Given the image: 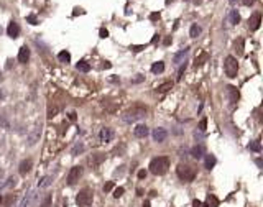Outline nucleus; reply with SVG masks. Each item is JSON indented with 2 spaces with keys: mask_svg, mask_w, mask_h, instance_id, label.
I'll list each match as a JSON object with an SVG mask.
<instances>
[{
  "mask_svg": "<svg viewBox=\"0 0 263 207\" xmlns=\"http://www.w3.org/2000/svg\"><path fill=\"white\" fill-rule=\"evenodd\" d=\"M2 99H3V90L0 89V100H2Z\"/></svg>",
  "mask_w": 263,
  "mask_h": 207,
  "instance_id": "864d4df0",
  "label": "nucleus"
},
{
  "mask_svg": "<svg viewBox=\"0 0 263 207\" xmlns=\"http://www.w3.org/2000/svg\"><path fill=\"white\" fill-rule=\"evenodd\" d=\"M30 61V48L28 46H22L18 51V62H22V64H26V62Z\"/></svg>",
  "mask_w": 263,
  "mask_h": 207,
  "instance_id": "f8f14e48",
  "label": "nucleus"
},
{
  "mask_svg": "<svg viewBox=\"0 0 263 207\" xmlns=\"http://www.w3.org/2000/svg\"><path fill=\"white\" fill-rule=\"evenodd\" d=\"M216 163H217V160H216V156H214V155H206L204 164H206V168H207V169H212V168L216 166Z\"/></svg>",
  "mask_w": 263,
  "mask_h": 207,
  "instance_id": "412c9836",
  "label": "nucleus"
},
{
  "mask_svg": "<svg viewBox=\"0 0 263 207\" xmlns=\"http://www.w3.org/2000/svg\"><path fill=\"white\" fill-rule=\"evenodd\" d=\"M130 50H132V51H135V53H138V51L145 50V44H138V46H130Z\"/></svg>",
  "mask_w": 263,
  "mask_h": 207,
  "instance_id": "79ce46f5",
  "label": "nucleus"
},
{
  "mask_svg": "<svg viewBox=\"0 0 263 207\" xmlns=\"http://www.w3.org/2000/svg\"><path fill=\"white\" fill-rule=\"evenodd\" d=\"M188 54H189V48L181 50L179 53H176V54L173 56V62H174V64H181V62H184L186 58H188Z\"/></svg>",
  "mask_w": 263,
  "mask_h": 207,
  "instance_id": "ddd939ff",
  "label": "nucleus"
},
{
  "mask_svg": "<svg viewBox=\"0 0 263 207\" xmlns=\"http://www.w3.org/2000/svg\"><path fill=\"white\" fill-rule=\"evenodd\" d=\"M248 150H250V151H255V153H260V151H261L260 140H255V142H252L250 145H248Z\"/></svg>",
  "mask_w": 263,
  "mask_h": 207,
  "instance_id": "bb28decb",
  "label": "nucleus"
},
{
  "mask_svg": "<svg viewBox=\"0 0 263 207\" xmlns=\"http://www.w3.org/2000/svg\"><path fill=\"white\" fill-rule=\"evenodd\" d=\"M58 59H59V62H64V64H68V62H71V53L69 51H61L58 54Z\"/></svg>",
  "mask_w": 263,
  "mask_h": 207,
  "instance_id": "aec40b11",
  "label": "nucleus"
},
{
  "mask_svg": "<svg viewBox=\"0 0 263 207\" xmlns=\"http://www.w3.org/2000/svg\"><path fill=\"white\" fill-rule=\"evenodd\" d=\"M92 199H94V192L89 187H84L79 191L78 197H76V204L79 207H89L92 204Z\"/></svg>",
  "mask_w": 263,
  "mask_h": 207,
  "instance_id": "20e7f679",
  "label": "nucleus"
},
{
  "mask_svg": "<svg viewBox=\"0 0 263 207\" xmlns=\"http://www.w3.org/2000/svg\"><path fill=\"white\" fill-rule=\"evenodd\" d=\"M58 110H59L58 107H53V108L50 107V108H48V118H53L56 114H58Z\"/></svg>",
  "mask_w": 263,
  "mask_h": 207,
  "instance_id": "f704fd0d",
  "label": "nucleus"
},
{
  "mask_svg": "<svg viewBox=\"0 0 263 207\" xmlns=\"http://www.w3.org/2000/svg\"><path fill=\"white\" fill-rule=\"evenodd\" d=\"M163 71H164V62L163 61H158V62H155V64L151 66V72L153 74H161Z\"/></svg>",
  "mask_w": 263,
  "mask_h": 207,
  "instance_id": "4be33fe9",
  "label": "nucleus"
},
{
  "mask_svg": "<svg viewBox=\"0 0 263 207\" xmlns=\"http://www.w3.org/2000/svg\"><path fill=\"white\" fill-rule=\"evenodd\" d=\"M207 59H209V54H207V53H206V51H202L201 54H199L197 58H196V62H194V66H196V68H199V66H202V64H204L206 61H207Z\"/></svg>",
  "mask_w": 263,
  "mask_h": 207,
  "instance_id": "6ab92c4d",
  "label": "nucleus"
},
{
  "mask_svg": "<svg viewBox=\"0 0 263 207\" xmlns=\"http://www.w3.org/2000/svg\"><path fill=\"white\" fill-rule=\"evenodd\" d=\"M166 136H168V132L164 128L158 127V128L153 130V140H155L156 143H163L164 140H166Z\"/></svg>",
  "mask_w": 263,
  "mask_h": 207,
  "instance_id": "9d476101",
  "label": "nucleus"
},
{
  "mask_svg": "<svg viewBox=\"0 0 263 207\" xmlns=\"http://www.w3.org/2000/svg\"><path fill=\"white\" fill-rule=\"evenodd\" d=\"M26 22L30 23V25H38V20H36V17H35V15H28L26 17Z\"/></svg>",
  "mask_w": 263,
  "mask_h": 207,
  "instance_id": "e433bc0d",
  "label": "nucleus"
},
{
  "mask_svg": "<svg viewBox=\"0 0 263 207\" xmlns=\"http://www.w3.org/2000/svg\"><path fill=\"white\" fill-rule=\"evenodd\" d=\"M40 136H41V125H36V127L31 128V132L28 133L26 136V145L28 146H33L40 142Z\"/></svg>",
  "mask_w": 263,
  "mask_h": 207,
  "instance_id": "423d86ee",
  "label": "nucleus"
},
{
  "mask_svg": "<svg viewBox=\"0 0 263 207\" xmlns=\"http://www.w3.org/2000/svg\"><path fill=\"white\" fill-rule=\"evenodd\" d=\"M138 178H140V179H145V178H146V171L145 169H140L138 171Z\"/></svg>",
  "mask_w": 263,
  "mask_h": 207,
  "instance_id": "a18cd8bd",
  "label": "nucleus"
},
{
  "mask_svg": "<svg viewBox=\"0 0 263 207\" xmlns=\"http://www.w3.org/2000/svg\"><path fill=\"white\" fill-rule=\"evenodd\" d=\"M184 71H186V62H184V66H181V68L178 69V81H181V78H183V74H184Z\"/></svg>",
  "mask_w": 263,
  "mask_h": 207,
  "instance_id": "58836bf2",
  "label": "nucleus"
},
{
  "mask_svg": "<svg viewBox=\"0 0 263 207\" xmlns=\"http://www.w3.org/2000/svg\"><path fill=\"white\" fill-rule=\"evenodd\" d=\"M170 168V158L168 156H156L150 161V171L156 176H161L164 174Z\"/></svg>",
  "mask_w": 263,
  "mask_h": 207,
  "instance_id": "f03ea898",
  "label": "nucleus"
},
{
  "mask_svg": "<svg viewBox=\"0 0 263 207\" xmlns=\"http://www.w3.org/2000/svg\"><path fill=\"white\" fill-rule=\"evenodd\" d=\"M146 115V107H142V105H135V107L128 108L122 114V122L124 123H135V122L142 120L143 117Z\"/></svg>",
  "mask_w": 263,
  "mask_h": 207,
  "instance_id": "f257e3e1",
  "label": "nucleus"
},
{
  "mask_svg": "<svg viewBox=\"0 0 263 207\" xmlns=\"http://www.w3.org/2000/svg\"><path fill=\"white\" fill-rule=\"evenodd\" d=\"M136 196H143V189H142V187L136 189Z\"/></svg>",
  "mask_w": 263,
  "mask_h": 207,
  "instance_id": "8fccbe9b",
  "label": "nucleus"
},
{
  "mask_svg": "<svg viewBox=\"0 0 263 207\" xmlns=\"http://www.w3.org/2000/svg\"><path fill=\"white\" fill-rule=\"evenodd\" d=\"M150 20H151V22H156V20H160V12H153L151 15H150Z\"/></svg>",
  "mask_w": 263,
  "mask_h": 207,
  "instance_id": "a19ab883",
  "label": "nucleus"
},
{
  "mask_svg": "<svg viewBox=\"0 0 263 207\" xmlns=\"http://www.w3.org/2000/svg\"><path fill=\"white\" fill-rule=\"evenodd\" d=\"M143 81H145V76L143 74H136V78L132 79V84H140V82H143Z\"/></svg>",
  "mask_w": 263,
  "mask_h": 207,
  "instance_id": "72a5a7b5",
  "label": "nucleus"
},
{
  "mask_svg": "<svg viewBox=\"0 0 263 207\" xmlns=\"http://www.w3.org/2000/svg\"><path fill=\"white\" fill-rule=\"evenodd\" d=\"M82 151H84V145H82V142H78V143H76V145L71 148V155H72V156H78L79 153H82Z\"/></svg>",
  "mask_w": 263,
  "mask_h": 207,
  "instance_id": "393cba45",
  "label": "nucleus"
},
{
  "mask_svg": "<svg viewBox=\"0 0 263 207\" xmlns=\"http://www.w3.org/2000/svg\"><path fill=\"white\" fill-rule=\"evenodd\" d=\"M51 202H53L51 194H46L44 196V199H43V202L40 204V207H51Z\"/></svg>",
  "mask_w": 263,
  "mask_h": 207,
  "instance_id": "7c9ffc66",
  "label": "nucleus"
},
{
  "mask_svg": "<svg viewBox=\"0 0 263 207\" xmlns=\"http://www.w3.org/2000/svg\"><path fill=\"white\" fill-rule=\"evenodd\" d=\"M201 205H202L201 201H197V199H194V201H192V207H201Z\"/></svg>",
  "mask_w": 263,
  "mask_h": 207,
  "instance_id": "49530a36",
  "label": "nucleus"
},
{
  "mask_svg": "<svg viewBox=\"0 0 263 207\" xmlns=\"http://www.w3.org/2000/svg\"><path fill=\"white\" fill-rule=\"evenodd\" d=\"M15 184H17V179L12 176V178H8V179H7V182L3 186H5V187H12V186H15Z\"/></svg>",
  "mask_w": 263,
  "mask_h": 207,
  "instance_id": "c9c22d12",
  "label": "nucleus"
},
{
  "mask_svg": "<svg viewBox=\"0 0 263 207\" xmlns=\"http://www.w3.org/2000/svg\"><path fill=\"white\" fill-rule=\"evenodd\" d=\"M260 23H261V15H260L258 12H255L253 15L248 18V26H250L252 31L258 30V28H260Z\"/></svg>",
  "mask_w": 263,
  "mask_h": 207,
  "instance_id": "1a4fd4ad",
  "label": "nucleus"
},
{
  "mask_svg": "<svg viewBox=\"0 0 263 207\" xmlns=\"http://www.w3.org/2000/svg\"><path fill=\"white\" fill-rule=\"evenodd\" d=\"M2 201H3V199H2V196H0V205H2Z\"/></svg>",
  "mask_w": 263,
  "mask_h": 207,
  "instance_id": "6e6d98bb",
  "label": "nucleus"
},
{
  "mask_svg": "<svg viewBox=\"0 0 263 207\" xmlns=\"http://www.w3.org/2000/svg\"><path fill=\"white\" fill-rule=\"evenodd\" d=\"M206 127H207V118H202V120L199 122V132H204Z\"/></svg>",
  "mask_w": 263,
  "mask_h": 207,
  "instance_id": "4c0bfd02",
  "label": "nucleus"
},
{
  "mask_svg": "<svg viewBox=\"0 0 263 207\" xmlns=\"http://www.w3.org/2000/svg\"><path fill=\"white\" fill-rule=\"evenodd\" d=\"M76 69L81 72H89L90 71V66H89V62H86V61H79L78 64H76Z\"/></svg>",
  "mask_w": 263,
  "mask_h": 207,
  "instance_id": "a878e982",
  "label": "nucleus"
},
{
  "mask_svg": "<svg viewBox=\"0 0 263 207\" xmlns=\"http://www.w3.org/2000/svg\"><path fill=\"white\" fill-rule=\"evenodd\" d=\"M150 133V130L146 125H143V123H140V125H136L135 130H133V135L136 136V138H145L146 135Z\"/></svg>",
  "mask_w": 263,
  "mask_h": 207,
  "instance_id": "4468645a",
  "label": "nucleus"
},
{
  "mask_svg": "<svg viewBox=\"0 0 263 207\" xmlns=\"http://www.w3.org/2000/svg\"><path fill=\"white\" fill-rule=\"evenodd\" d=\"M114 136H115L114 130L109 128V127H104L102 130H100V133H99V138H100V142H102V143L112 142V140H114Z\"/></svg>",
  "mask_w": 263,
  "mask_h": 207,
  "instance_id": "6e6552de",
  "label": "nucleus"
},
{
  "mask_svg": "<svg viewBox=\"0 0 263 207\" xmlns=\"http://www.w3.org/2000/svg\"><path fill=\"white\" fill-rule=\"evenodd\" d=\"M235 50H237V54L238 56L243 54V40H242V38H238V40L235 41Z\"/></svg>",
  "mask_w": 263,
  "mask_h": 207,
  "instance_id": "c756f323",
  "label": "nucleus"
},
{
  "mask_svg": "<svg viewBox=\"0 0 263 207\" xmlns=\"http://www.w3.org/2000/svg\"><path fill=\"white\" fill-rule=\"evenodd\" d=\"M227 96H229V100H230V102L235 104L237 100H238V97H240V94H238L237 87H234V86H227Z\"/></svg>",
  "mask_w": 263,
  "mask_h": 207,
  "instance_id": "2eb2a0df",
  "label": "nucleus"
},
{
  "mask_svg": "<svg viewBox=\"0 0 263 207\" xmlns=\"http://www.w3.org/2000/svg\"><path fill=\"white\" fill-rule=\"evenodd\" d=\"M13 201H15V196H13V194H8V196L5 197V201H2V202H3V205H5V207H10Z\"/></svg>",
  "mask_w": 263,
  "mask_h": 207,
  "instance_id": "2f4dec72",
  "label": "nucleus"
},
{
  "mask_svg": "<svg viewBox=\"0 0 263 207\" xmlns=\"http://www.w3.org/2000/svg\"><path fill=\"white\" fill-rule=\"evenodd\" d=\"M112 189H114V181H109L107 184L104 186V191H105V192H109V191H112Z\"/></svg>",
  "mask_w": 263,
  "mask_h": 207,
  "instance_id": "ea45409f",
  "label": "nucleus"
},
{
  "mask_svg": "<svg viewBox=\"0 0 263 207\" xmlns=\"http://www.w3.org/2000/svg\"><path fill=\"white\" fill-rule=\"evenodd\" d=\"M207 207H219V199L214 194H207Z\"/></svg>",
  "mask_w": 263,
  "mask_h": 207,
  "instance_id": "cd10ccee",
  "label": "nucleus"
},
{
  "mask_svg": "<svg viewBox=\"0 0 263 207\" xmlns=\"http://www.w3.org/2000/svg\"><path fill=\"white\" fill-rule=\"evenodd\" d=\"M170 89H173V81H166V82H163V84H160V86L156 87V92H160V94H164V92H168Z\"/></svg>",
  "mask_w": 263,
  "mask_h": 207,
  "instance_id": "a211bd4d",
  "label": "nucleus"
},
{
  "mask_svg": "<svg viewBox=\"0 0 263 207\" xmlns=\"http://www.w3.org/2000/svg\"><path fill=\"white\" fill-rule=\"evenodd\" d=\"M191 156L196 158V160H201L202 156H204V148H202L201 145H196L191 148Z\"/></svg>",
  "mask_w": 263,
  "mask_h": 207,
  "instance_id": "dca6fc26",
  "label": "nucleus"
},
{
  "mask_svg": "<svg viewBox=\"0 0 263 207\" xmlns=\"http://www.w3.org/2000/svg\"><path fill=\"white\" fill-rule=\"evenodd\" d=\"M176 174H178V178H179L181 181L191 182V181H194V178H196V168L181 163L179 166L176 168Z\"/></svg>",
  "mask_w": 263,
  "mask_h": 207,
  "instance_id": "7ed1b4c3",
  "label": "nucleus"
},
{
  "mask_svg": "<svg viewBox=\"0 0 263 207\" xmlns=\"http://www.w3.org/2000/svg\"><path fill=\"white\" fill-rule=\"evenodd\" d=\"M81 176H82V166H72L71 171H69V174H68V184L74 186L76 182L79 181Z\"/></svg>",
  "mask_w": 263,
  "mask_h": 207,
  "instance_id": "0eeeda50",
  "label": "nucleus"
},
{
  "mask_svg": "<svg viewBox=\"0 0 263 207\" xmlns=\"http://www.w3.org/2000/svg\"><path fill=\"white\" fill-rule=\"evenodd\" d=\"M124 192H125L124 187H115V189H114V197H115V199L122 197V196H124Z\"/></svg>",
  "mask_w": 263,
  "mask_h": 207,
  "instance_id": "473e14b6",
  "label": "nucleus"
},
{
  "mask_svg": "<svg viewBox=\"0 0 263 207\" xmlns=\"http://www.w3.org/2000/svg\"><path fill=\"white\" fill-rule=\"evenodd\" d=\"M51 182H53V176H44L43 179L38 182V187H48Z\"/></svg>",
  "mask_w": 263,
  "mask_h": 207,
  "instance_id": "c85d7f7f",
  "label": "nucleus"
},
{
  "mask_svg": "<svg viewBox=\"0 0 263 207\" xmlns=\"http://www.w3.org/2000/svg\"><path fill=\"white\" fill-rule=\"evenodd\" d=\"M201 207H207V205H201Z\"/></svg>",
  "mask_w": 263,
  "mask_h": 207,
  "instance_id": "4d7b16f0",
  "label": "nucleus"
},
{
  "mask_svg": "<svg viewBox=\"0 0 263 207\" xmlns=\"http://www.w3.org/2000/svg\"><path fill=\"white\" fill-rule=\"evenodd\" d=\"M224 71H225L227 78L235 79V78H237V72H238L237 58H234V56H227V58H225V62H224Z\"/></svg>",
  "mask_w": 263,
  "mask_h": 207,
  "instance_id": "39448f33",
  "label": "nucleus"
},
{
  "mask_svg": "<svg viewBox=\"0 0 263 207\" xmlns=\"http://www.w3.org/2000/svg\"><path fill=\"white\" fill-rule=\"evenodd\" d=\"M143 207H150V201H145V202H143Z\"/></svg>",
  "mask_w": 263,
  "mask_h": 207,
  "instance_id": "603ef678",
  "label": "nucleus"
},
{
  "mask_svg": "<svg viewBox=\"0 0 263 207\" xmlns=\"http://www.w3.org/2000/svg\"><path fill=\"white\" fill-rule=\"evenodd\" d=\"M229 2H230V3H232V5H234V3H235V2H237V0H229Z\"/></svg>",
  "mask_w": 263,
  "mask_h": 207,
  "instance_id": "5fc2aeb1",
  "label": "nucleus"
},
{
  "mask_svg": "<svg viewBox=\"0 0 263 207\" xmlns=\"http://www.w3.org/2000/svg\"><path fill=\"white\" fill-rule=\"evenodd\" d=\"M199 35H201V26H199L197 23H192L191 30H189V36L191 38H197Z\"/></svg>",
  "mask_w": 263,
  "mask_h": 207,
  "instance_id": "5701e85b",
  "label": "nucleus"
},
{
  "mask_svg": "<svg viewBox=\"0 0 263 207\" xmlns=\"http://www.w3.org/2000/svg\"><path fill=\"white\" fill-rule=\"evenodd\" d=\"M229 22L232 23V25H237V23L240 22V15H238L237 10H230V13H229Z\"/></svg>",
  "mask_w": 263,
  "mask_h": 207,
  "instance_id": "b1692460",
  "label": "nucleus"
},
{
  "mask_svg": "<svg viewBox=\"0 0 263 207\" xmlns=\"http://www.w3.org/2000/svg\"><path fill=\"white\" fill-rule=\"evenodd\" d=\"M31 166H33V161H31V160H23L22 161V163H20V173H22V174H26L28 173V171H30L31 169Z\"/></svg>",
  "mask_w": 263,
  "mask_h": 207,
  "instance_id": "f3484780",
  "label": "nucleus"
},
{
  "mask_svg": "<svg viewBox=\"0 0 263 207\" xmlns=\"http://www.w3.org/2000/svg\"><path fill=\"white\" fill-rule=\"evenodd\" d=\"M68 117H69V120H71V122H76V112H71Z\"/></svg>",
  "mask_w": 263,
  "mask_h": 207,
  "instance_id": "de8ad7c7",
  "label": "nucleus"
},
{
  "mask_svg": "<svg viewBox=\"0 0 263 207\" xmlns=\"http://www.w3.org/2000/svg\"><path fill=\"white\" fill-rule=\"evenodd\" d=\"M255 2H257V0H242V3H243L245 7H252Z\"/></svg>",
  "mask_w": 263,
  "mask_h": 207,
  "instance_id": "c03bdc74",
  "label": "nucleus"
},
{
  "mask_svg": "<svg viewBox=\"0 0 263 207\" xmlns=\"http://www.w3.org/2000/svg\"><path fill=\"white\" fill-rule=\"evenodd\" d=\"M158 41H160V35H155V36H153V40H151V43L155 44V43H158Z\"/></svg>",
  "mask_w": 263,
  "mask_h": 207,
  "instance_id": "09e8293b",
  "label": "nucleus"
},
{
  "mask_svg": "<svg viewBox=\"0 0 263 207\" xmlns=\"http://www.w3.org/2000/svg\"><path fill=\"white\" fill-rule=\"evenodd\" d=\"M255 163H257V166H258V168H261V158H258V160L255 161Z\"/></svg>",
  "mask_w": 263,
  "mask_h": 207,
  "instance_id": "3c124183",
  "label": "nucleus"
},
{
  "mask_svg": "<svg viewBox=\"0 0 263 207\" xmlns=\"http://www.w3.org/2000/svg\"><path fill=\"white\" fill-rule=\"evenodd\" d=\"M7 35H8L10 38H18V35H20V26H18V23L12 20V22L8 23V26H7Z\"/></svg>",
  "mask_w": 263,
  "mask_h": 207,
  "instance_id": "9b49d317",
  "label": "nucleus"
},
{
  "mask_svg": "<svg viewBox=\"0 0 263 207\" xmlns=\"http://www.w3.org/2000/svg\"><path fill=\"white\" fill-rule=\"evenodd\" d=\"M99 35H100V38H107V36H109V31L105 30V28H100Z\"/></svg>",
  "mask_w": 263,
  "mask_h": 207,
  "instance_id": "37998d69",
  "label": "nucleus"
}]
</instances>
